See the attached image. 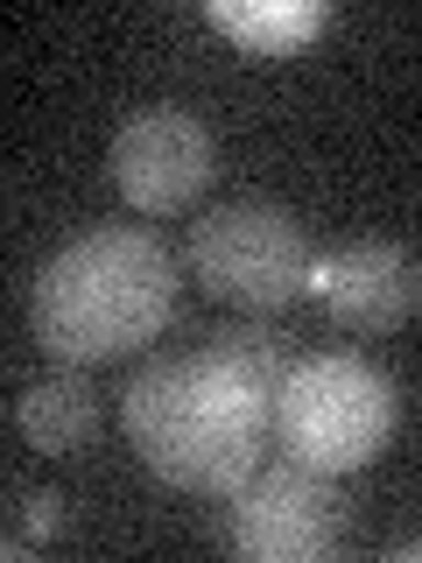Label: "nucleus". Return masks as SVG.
<instances>
[{
	"label": "nucleus",
	"mask_w": 422,
	"mask_h": 563,
	"mask_svg": "<svg viewBox=\"0 0 422 563\" xmlns=\"http://www.w3.org/2000/svg\"><path fill=\"white\" fill-rule=\"evenodd\" d=\"M120 422L163 486L233 500L268 465L260 451L275 437V387L219 339H204L190 352H148L141 374L120 387Z\"/></svg>",
	"instance_id": "1"
},
{
	"label": "nucleus",
	"mask_w": 422,
	"mask_h": 563,
	"mask_svg": "<svg viewBox=\"0 0 422 563\" xmlns=\"http://www.w3.org/2000/svg\"><path fill=\"white\" fill-rule=\"evenodd\" d=\"M211 29L233 35L254 64H275V57H296L303 43L331 29V0H211Z\"/></svg>",
	"instance_id": "9"
},
{
	"label": "nucleus",
	"mask_w": 422,
	"mask_h": 563,
	"mask_svg": "<svg viewBox=\"0 0 422 563\" xmlns=\"http://www.w3.org/2000/svg\"><path fill=\"white\" fill-rule=\"evenodd\" d=\"M387 563H422V536H415V542H395V550H387Z\"/></svg>",
	"instance_id": "11"
},
{
	"label": "nucleus",
	"mask_w": 422,
	"mask_h": 563,
	"mask_svg": "<svg viewBox=\"0 0 422 563\" xmlns=\"http://www.w3.org/2000/svg\"><path fill=\"white\" fill-rule=\"evenodd\" d=\"M310 233L275 198H225L198 211L190 225V275L211 303H233L246 317H275L310 296Z\"/></svg>",
	"instance_id": "4"
},
{
	"label": "nucleus",
	"mask_w": 422,
	"mask_h": 563,
	"mask_svg": "<svg viewBox=\"0 0 422 563\" xmlns=\"http://www.w3.org/2000/svg\"><path fill=\"white\" fill-rule=\"evenodd\" d=\"M401 395L359 352H310L275 395V444L310 472H366L395 444Z\"/></svg>",
	"instance_id": "3"
},
{
	"label": "nucleus",
	"mask_w": 422,
	"mask_h": 563,
	"mask_svg": "<svg viewBox=\"0 0 422 563\" xmlns=\"http://www.w3.org/2000/svg\"><path fill=\"white\" fill-rule=\"evenodd\" d=\"M176 317V261L148 225H85L29 282V331L57 366L141 352Z\"/></svg>",
	"instance_id": "2"
},
{
	"label": "nucleus",
	"mask_w": 422,
	"mask_h": 563,
	"mask_svg": "<svg viewBox=\"0 0 422 563\" xmlns=\"http://www.w3.org/2000/svg\"><path fill=\"white\" fill-rule=\"evenodd\" d=\"M345 536V500L331 472L275 457L233 493V550L254 563H324Z\"/></svg>",
	"instance_id": "6"
},
{
	"label": "nucleus",
	"mask_w": 422,
	"mask_h": 563,
	"mask_svg": "<svg viewBox=\"0 0 422 563\" xmlns=\"http://www.w3.org/2000/svg\"><path fill=\"white\" fill-rule=\"evenodd\" d=\"M57 521H64V500H57L49 486L14 493V536H8V556H29V542H49V536H57Z\"/></svg>",
	"instance_id": "10"
},
{
	"label": "nucleus",
	"mask_w": 422,
	"mask_h": 563,
	"mask_svg": "<svg viewBox=\"0 0 422 563\" xmlns=\"http://www.w3.org/2000/svg\"><path fill=\"white\" fill-rule=\"evenodd\" d=\"M14 430L29 437V451L43 457H70L99 437V395L85 380V366H57V374L29 380L14 395Z\"/></svg>",
	"instance_id": "8"
},
{
	"label": "nucleus",
	"mask_w": 422,
	"mask_h": 563,
	"mask_svg": "<svg viewBox=\"0 0 422 563\" xmlns=\"http://www.w3.org/2000/svg\"><path fill=\"white\" fill-rule=\"evenodd\" d=\"M310 296L338 317L345 331H401L422 310V254L401 240H345L331 254H316Z\"/></svg>",
	"instance_id": "7"
},
{
	"label": "nucleus",
	"mask_w": 422,
	"mask_h": 563,
	"mask_svg": "<svg viewBox=\"0 0 422 563\" xmlns=\"http://www.w3.org/2000/svg\"><path fill=\"white\" fill-rule=\"evenodd\" d=\"M106 169H113L120 198H127L141 219H176L204 198V184L219 176V141L190 106H134L113 128V148H106Z\"/></svg>",
	"instance_id": "5"
}]
</instances>
